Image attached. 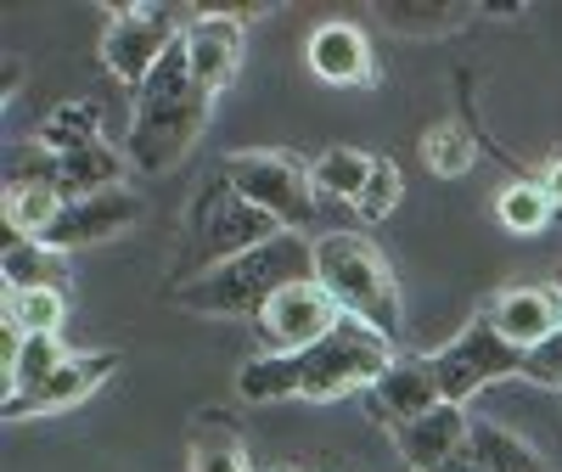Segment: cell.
<instances>
[{"label":"cell","mask_w":562,"mask_h":472,"mask_svg":"<svg viewBox=\"0 0 562 472\" xmlns=\"http://www.w3.org/2000/svg\"><path fill=\"white\" fill-rule=\"evenodd\" d=\"M400 360V349L371 333V326L349 321L338 333H326L315 349L304 355H259L237 371V394L254 405H276V400H310V405H333L344 394L371 389L378 377Z\"/></svg>","instance_id":"1"},{"label":"cell","mask_w":562,"mask_h":472,"mask_svg":"<svg viewBox=\"0 0 562 472\" xmlns=\"http://www.w3.org/2000/svg\"><path fill=\"white\" fill-rule=\"evenodd\" d=\"M209 113H214V97L198 85L192 57H186V34H180V45L153 68V79L135 90L124 158H130L140 175H169V169L203 141Z\"/></svg>","instance_id":"2"},{"label":"cell","mask_w":562,"mask_h":472,"mask_svg":"<svg viewBox=\"0 0 562 472\" xmlns=\"http://www.w3.org/2000/svg\"><path fill=\"white\" fill-rule=\"evenodd\" d=\"M310 276H315V243L304 231H281L265 248L231 259L198 281H180L175 304L209 321H259L276 293H288L293 281H310Z\"/></svg>","instance_id":"3"},{"label":"cell","mask_w":562,"mask_h":472,"mask_svg":"<svg viewBox=\"0 0 562 472\" xmlns=\"http://www.w3.org/2000/svg\"><path fill=\"white\" fill-rule=\"evenodd\" d=\"M315 281L333 293V304L349 321L383 333L400 349V333H405L400 276H394V265H389V254L378 243H366L360 231H326V236H315Z\"/></svg>","instance_id":"4"},{"label":"cell","mask_w":562,"mask_h":472,"mask_svg":"<svg viewBox=\"0 0 562 472\" xmlns=\"http://www.w3.org/2000/svg\"><path fill=\"white\" fill-rule=\"evenodd\" d=\"M270 236H281V225L270 214H259L225 175H214L203 192L186 209V231H180V254H175V288L198 281L231 259H243L254 248H265Z\"/></svg>","instance_id":"5"},{"label":"cell","mask_w":562,"mask_h":472,"mask_svg":"<svg viewBox=\"0 0 562 472\" xmlns=\"http://www.w3.org/2000/svg\"><path fill=\"white\" fill-rule=\"evenodd\" d=\"M220 175L237 186V192H243L259 214H270L281 231H304V225H315V214H321L315 175H310V164L293 158V153H231V158L220 164Z\"/></svg>","instance_id":"6"},{"label":"cell","mask_w":562,"mask_h":472,"mask_svg":"<svg viewBox=\"0 0 562 472\" xmlns=\"http://www.w3.org/2000/svg\"><path fill=\"white\" fill-rule=\"evenodd\" d=\"M434 371H439V389H445V405H467L479 400L490 383H501V377H524V349L506 344L490 315H479L473 326H461V333L428 355Z\"/></svg>","instance_id":"7"},{"label":"cell","mask_w":562,"mask_h":472,"mask_svg":"<svg viewBox=\"0 0 562 472\" xmlns=\"http://www.w3.org/2000/svg\"><path fill=\"white\" fill-rule=\"evenodd\" d=\"M180 12H169V7H119V12H108V29H102V68L119 79V85H130V90H140L153 79V68L180 45Z\"/></svg>","instance_id":"8"},{"label":"cell","mask_w":562,"mask_h":472,"mask_svg":"<svg viewBox=\"0 0 562 472\" xmlns=\"http://www.w3.org/2000/svg\"><path fill=\"white\" fill-rule=\"evenodd\" d=\"M344 326V310L333 304V293L321 288V281H293L288 293H276L265 304V315L254 321V333H259V349L265 355H304L315 349L326 333H338Z\"/></svg>","instance_id":"9"},{"label":"cell","mask_w":562,"mask_h":472,"mask_svg":"<svg viewBox=\"0 0 562 472\" xmlns=\"http://www.w3.org/2000/svg\"><path fill=\"white\" fill-rule=\"evenodd\" d=\"M366 405H371V416H378L389 434H400L405 422H416V416L439 411V405H445V389H439L434 360H428V355H400V360L378 377V383L366 389Z\"/></svg>","instance_id":"10"},{"label":"cell","mask_w":562,"mask_h":472,"mask_svg":"<svg viewBox=\"0 0 562 472\" xmlns=\"http://www.w3.org/2000/svg\"><path fill=\"white\" fill-rule=\"evenodd\" d=\"M140 220V198L135 192H97V198H74V203H63V214H57V225L40 236L52 254H74V248H90V243H108V236H119V231H130Z\"/></svg>","instance_id":"11"},{"label":"cell","mask_w":562,"mask_h":472,"mask_svg":"<svg viewBox=\"0 0 562 472\" xmlns=\"http://www.w3.org/2000/svg\"><path fill=\"white\" fill-rule=\"evenodd\" d=\"M484 315L506 344H518L529 355L535 344L562 333V293L551 288V281H524V288H501Z\"/></svg>","instance_id":"12"},{"label":"cell","mask_w":562,"mask_h":472,"mask_svg":"<svg viewBox=\"0 0 562 472\" xmlns=\"http://www.w3.org/2000/svg\"><path fill=\"white\" fill-rule=\"evenodd\" d=\"M119 371V355L113 349H90V355H68L34 394L23 400H7V422L18 416H45V411H68V405H85L90 394H97L108 377Z\"/></svg>","instance_id":"13"},{"label":"cell","mask_w":562,"mask_h":472,"mask_svg":"<svg viewBox=\"0 0 562 472\" xmlns=\"http://www.w3.org/2000/svg\"><path fill=\"white\" fill-rule=\"evenodd\" d=\"M186 57H192L198 85L209 90V97H220L243 68V18H225V12L203 7L192 23H186Z\"/></svg>","instance_id":"14"},{"label":"cell","mask_w":562,"mask_h":472,"mask_svg":"<svg viewBox=\"0 0 562 472\" xmlns=\"http://www.w3.org/2000/svg\"><path fill=\"white\" fill-rule=\"evenodd\" d=\"M310 68H315V79L338 85V90H355V85L378 79L371 40H366L355 23H321V29L310 34Z\"/></svg>","instance_id":"15"},{"label":"cell","mask_w":562,"mask_h":472,"mask_svg":"<svg viewBox=\"0 0 562 472\" xmlns=\"http://www.w3.org/2000/svg\"><path fill=\"white\" fill-rule=\"evenodd\" d=\"M467 434H473V416H467V405H439V411H428V416L405 422V428L394 434V445H400V456H405L416 472H439V467L467 445Z\"/></svg>","instance_id":"16"},{"label":"cell","mask_w":562,"mask_h":472,"mask_svg":"<svg viewBox=\"0 0 562 472\" xmlns=\"http://www.w3.org/2000/svg\"><path fill=\"white\" fill-rule=\"evenodd\" d=\"M63 169H57V192L74 203V198H97V192H119L124 186V158L108 147V141H90L79 153H57Z\"/></svg>","instance_id":"17"},{"label":"cell","mask_w":562,"mask_h":472,"mask_svg":"<svg viewBox=\"0 0 562 472\" xmlns=\"http://www.w3.org/2000/svg\"><path fill=\"white\" fill-rule=\"evenodd\" d=\"M371 169H378V153H360V147H326V153L310 164L315 192H321V198H333V203H349V209L360 203Z\"/></svg>","instance_id":"18"},{"label":"cell","mask_w":562,"mask_h":472,"mask_svg":"<svg viewBox=\"0 0 562 472\" xmlns=\"http://www.w3.org/2000/svg\"><path fill=\"white\" fill-rule=\"evenodd\" d=\"M63 203L68 198L57 192V186H12V192L0 198V209H7V231L18 236V243H40V236L57 225Z\"/></svg>","instance_id":"19"},{"label":"cell","mask_w":562,"mask_h":472,"mask_svg":"<svg viewBox=\"0 0 562 472\" xmlns=\"http://www.w3.org/2000/svg\"><path fill=\"white\" fill-rule=\"evenodd\" d=\"M467 450H473L479 472H540V456L529 439L495 428V422H473V434H467Z\"/></svg>","instance_id":"20"},{"label":"cell","mask_w":562,"mask_h":472,"mask_svg":"<svg viewBox=\"0 0 562 472\" xmlns=\"http://www.w3.org/2000/svg\"><path fill=\"white\" fill-rule=\"evenodd\" d=\"M68 355H74V349L63 344V333H52V338H29V344H23V355H18V366H12V371H0V389H7V400L34 394V389H40L45 377H52Z\"/></svg>","instance_id":"21"},{"label":"cell","mask_w":562,"mask_h":472,"mask_svg":"<svg viewBox=\"0 0 562 472\" xmlns=\"http://www.w3.org/2000/svg\"><path fill=\"white\" fill-rule=\"evenodd\" d=\"M40 141L52 153L90 147V141H102V108L97 102H63V108H52V113H45V124H40Z\"/></svg>","instance_id":"22"},{"label":"cell","mask_w":562,"mask_h":472,"mask_svg":"<svg viewBox=\"0 0 562 472\" xmlns=\"http://www.w3.org/2000/svg\"><path fill=\"white\" fill-rule=\"evenodd\" d=\"M557 203L546 198V186L540 180H524V186H506V192L495 198V220L512 231V236H540L551 225Z\"/></svg>","instance_id":"23"},{"label":"cell","mask_w":562,"mask_h":472,"mask_svg":"<svg viewBox=\"0 0 562 472\" xmlns=\"http://www.w3.org/2000/svg\"><path fill=\"white\" fill-rule=\"evenodd\" d=\"M7 321L23 338H52L68 321V293L63 288H34V293H7Z\"/></svg>","instance_id":"24"},{"label":"cell","mask_w":562,"mask_h":472,"mask_svg":"<svg viewBox=\"0 0 562 472\" xmlns=\"http://www.w3.org/2000/svg\"><path fill=\"white\" fill-rule=\"evenodd\" d=\"M473 158H479L473 135H467L461 124H450V119L422 135V164H428V175H439V180H461L467 169H473Z\"/></svg>","instance_id":"25"},{"label":"cell","mask_w":562,"mask_h":472,"mask_svg":"<svg viewBox=\"0 0 562 472\" xmlns=\"http://www.w3.org/2000/svg\"><path fill=\"white\" fill-rule=\"evenodd\" d=\"M57 259L45 243H7V259H0V270H7V293H34V288H57Z\"/></svg>","instance_id":"26"},{"label":"cell","mask_w":562,"mask_h":472,"mask_svg":"<svg viewBox=\"0 0 562 472\" xmlns=\"http://www.w3.org/2000/svg\"><path fill=\"white\" fill-rule=\"evenodd\" d=\"M57 169H63V158L40 135L18 141V147H7V192L12 186H57Z\"/></svg>","instance_id":"27"},{"label":"cell","mask_w":562,"mask_h":472,"mask_svg":"<svg viewBox=\"0 0 562 472\" xmlns=\"http://www.w3.org/2000/svg\"><path fill=\"white\" fill-rule=\"evenodd\" d=\"M400 192H405V175H400V164H394V158H378V169H371L366 192H360V203H355V214L378 225V220H389V214L400 209Z\"/></svg>","instance_id":"28"},{"label":"cell","mask_w":562,"mask_h":472,"mask_svg":"<svg viewBox=\"0 0 562 472\" xmlns=\"http://www.w3.org/2000/svg\"><path fill=\"white\" fill-rule=\"evenodd\" d=\"M378 18L400 34H445L461 23L456 7H416V0H389V7H378Z\"/></svg>","instance_id":"29"},{"label":"cell","mask_w":562,"mask_h":472,"mask_svg":"<svg viewBox=\"0 0 562 472\" xmlns=\"http://www.w3.org/2000/svg\"><path fill=\"white\" fill-rule=\"evenodd\" d=\"M524 377L540 389H562V333H551L546 344H535L524 355Z\"/></svg>","instance_id":"30"},{"label":"cell","mask_w":562,"mask_h":472,"mask_svg":"<svg viewBox=\"0 0 562 472\" xmlns=\"http://www.w3.org/2000/svg\"><path fill=\"white\" fill-rule=\"evenodd\" d=\"M192 472H254V467H248V456H243L237 439H214V445H198Z\"/></svg>","instance_id":"31"},{"label":"cell","mask_w":562,"mask_h":472,"mask_svg":"<svg viewBox=\"0 0 562 472\" xmlns=\"http://www.w3.org/2000/svg\"><path fill=\"white\" fill-rule=\"evenodd\" d=\"M540 186H546V198H551V203L562 209V158H551V164H546V175H540Z\"/></svg>","instance_id":"32"},{"label":"cell","mask_w":562,"mask_h":472,"mask_svg":"<svg viewBox=\"0 0 562 472\" xmlns=\"http://www.w3.org/2000/svg\"><path fill=\"white\" fill-rule=\"evenodd\" d=\"M551 288H557V293H562V265H557V270H551Z\"/></svg>","instance_id":"33"}]
</instances>
